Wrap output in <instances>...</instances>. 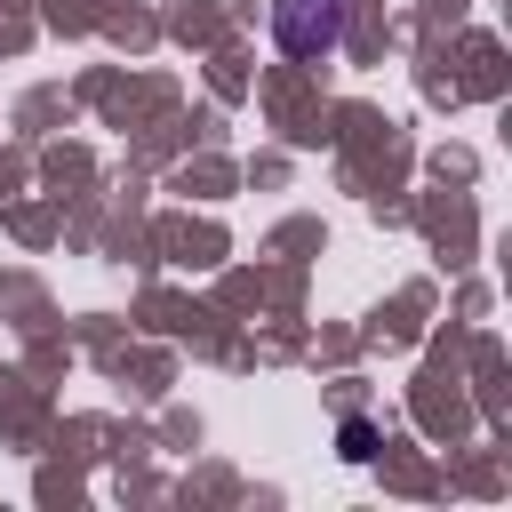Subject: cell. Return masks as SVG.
Here are the masks:
<instances>
[{"instance_id": "cell-1", "label": "cell", "mask_w": 512, "mask_h": 512, "mask_svg": "<svg viewBox=\"0 0 512 512\" xmlns=\"http://www.w3.org/2000/svg\"><path fill=\"white\" fill-rule=\"evenodd\" d=\"M272 32H280V48L288 56H328L336 40H344V0H272Z\"/></svg>"}, {"instance_id": "cell-2", "label": "cell", "mask_w": 512, "mask_h": 512, "mask_svg": "<svg viewBox=\"0 0 512 512\" xmlns=\"http://www.w3.org/2000/svg\"><path fill=\"white\" fill-rule=\"evenodd\" d=\"M344 456H352V464H360V456H376V432H368V424H360V416H352V424H344Z\"/></svg>"}]
</instances>
